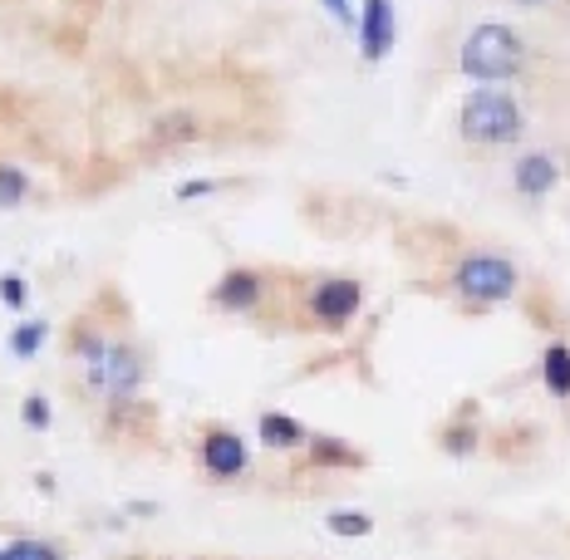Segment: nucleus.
<instances>
[{
	"instance_id": "1",
	"label": "nucleus",
	"mask_w": 570,
	"mask_h": 560,
	"mask_svg": "<svg viewBox=\"0 0 570 560\" xmlns=\"http://www.w3.org/2000/svg\"><path fill=\"white\" fill-rule=\"evenodd\" d=\"M458 134L472 148H517L527 138V109L512 85H472L458 109Z\"/></svg>"
},
{
	"instance_id": "2",
	"label": "nucleus",
	"mask_w": 570,
	"mask_h": 560,
	"mask_svg": "<svg viewBox=\"0 0 570 560\" xmlns=\"http://www.w3.org/2000/svg\"><path fill=\"white\" fill-rule=\"evenodd\" d=\"M527 65H531L527 40H521V30L507 26V20H482V26H472L458 50V69L472 85H512V79L527 75Z\"/></svg>"
},
{
	"instance_id": "3",
	"label": "nucleus",
	"mask_w": 570,
	"mask_h": 560,
	"mask_svg": "<svg viewBox=\"0 0 570 560\" xmlns=\"http://www.w3.org/2000/svg\"><path fill=\"white\" fill-rule=\"evenodd\" d=\"M517 291H521V271H517V261L502 252H468L453 266V295L472 310L507 305Z\"/></svg>"
},
{
	"instance_id": "4",
	"label": "nucleus",
	"mask_w": 570,
	"mask_h": 560,
	"mask_svg": "<svg viewBox=\"0 0 570 560\" xmlns=\"http://www.w3.org/2000/svg\"><path fill=\"white\" fill-rule=\"evenodd\" d=\"M85 379H89V389L104 393L109 403H134L138 389L148 384V354H142V344L114 335L109 354H104V364L94 369V374H85Z\"/></svg>"
},
{
	"instance_id": "5",
	"label": "nucleus",
	"mask_w": 570,
	"mask_h": 560,
	"mask_svg": "<svg viewBox=\"0 0 570 560\" xmlns=\"http://www.w3.org/2000/svg\"><path fill=\"white\" fill-rule=\"evenodd\" d=\"M360 310H364V285L354 276H320L311 291H305V315H311L320 330H344Z\"/></svg>"
},
{
	"instance_id": "6",
	"label": "nucleus",
	"mask_w": 570,
	"mask_h": 560,
	"mask_svg": "<svg viewBox=\"0 0 570 560\" xmlns=\"http://www.w3.org/2000/svg\"><path fill=\"white\" fill-rule=\"evenodd\" d=\"M354 40H360L364 65H384L399 45V6L394 0H360L354 16Z\"/></svg>"
},
{
	"instance_id": "7",
	"label": "nucleus",
	"mask_w": 570,
	"mask_h": 560,
	"mask_svg": "<svg viewBox=\"0 0 570 560\" xmlns=\"http://www.w3.org/2000/svg\"><path fill=\"white\" fill-rule=\"evenodd\" d=\"M197 462L207 477H222V482H232V477H242L252 468V452H246L242 433H232V428H207L197 443Z\"/></svg>"
},
{
	"instance_id": "8",
	"label": "nucleus",
	"mask_w": 570,
	"mask_h": 560,
	"mask_svg": "<svg viewBox=\"0 0 570 560\" xmlns=\"http://www.w3.org/2000/svg\"><path fill=\"white\" fill-rule=\"evenodd\" d=\"M561 177H566V168L551 148H531L512 163V193L527 197V202H546L556 187H561Z\"/></svg>"
},
{
	"instance_id": "9",
	"label": "nucleus",
	"mask_w": 570,
	"mask_h": 560,
	"mask_svg": "<svg viewBox=\"0 0 570 560\" xmlns=\"http://www.w3.org/2000/svg\"><path fill=\"white\" fill-rule=\"evenodd\" d=\"M207 301L217 305V310H227V315H252V310L266 301V271H256V266H232V271H222Z\"/></svg>"
},
{
	"instance_id": "10",
	"label": "nucleus",
	"mask_w": 570,
	"mask_h": 560,
	"mask_svg": "<svg viewBox=\"0 0 570 560\" xmlns=\"http://www.w3.org/2000/svg\"><path fill=\"white\" fill-rule=\"evenodd\" d=\"M256 433L271 452H295V448L311 443V428H305L301 419H291V413H261Z\"/></svg>"
},
{
	"instance_id": "11",
	"label": "nucleus",
	"mask_w": 570,
	"mask_h": 560,
	"mask_svg": "<svg viewBox=\"0 0 570 560\" xmlns=\"http://www.w3.org/2000/svg\"><path fill=\"white\" fill-rule=\"evenodd\" d=\"M541 384L551 399H570V344L551 340L541 350Z\"/></svg>"
},
{
	"instance_id": "12",
	"label": "nucleus",
	"mask_w": 570,
	"mask_h": 560,
	"mask_svg": "<svg viewBox=\"0 0 570 560\" xmlns=\"http://www.w3.org/2000/svg\"><path fill=\"white\" fill-rule=\"evenodd\" d=\"M305 448H311V462H320V468H360V452H354L350 443H340V438H315L311 433V443H305Z\"/></svg>"
},
{
	"instance_id": "13",
	"label": "nucleus",
	"mask_w": 570,
	"mask_h": 560,
	"mask_svg": "<svg viewBox=\"0 0 570 560\" xmlns=\"http://www.w3.org/2000/svg\"><path fill=\"white\" fill-rule=\"evenodd\" d=\"M30 193H35L30 173H26V168H16V163H0V207H6V212L26 207Z\"/></svg>"
},
{
	"instance_id": "14",
	"label": "nucleus",
	"mask_w": 570,
	"mask_h": 560,
	"mask_svg": "<svg viewBox=\"0 0 570 560\" xmlns=\"http://www.w3.org/2000/svg\"><path fill=\"white\" fill-rule=\"evenodd\" d=\"M45 340H50V325H45V320H26V325L10 330V354H16V360H35V354L45 350Z\"/></svg>"
},
{
	"instance_id": "15",
	"label": "nucleus",
	"mask_w": 570,
	"mask_h": 560,
	"mask_svg": "<svg viewBox=\"0 0 570 560\" xmlns=\"http://www.w3.org/2000/svg\"><path fill=\"white\" fill-rule=\"evenodd\" d=\"M325 527L330 536H344V541H364L374 531V517H364V511H330Z\"/></svg>"
},
{
	"instance_id": "16",
	"label": "nucleus",
	"mask_w": 570,
	"mask_h": 560,
	"mask_svg": "<svg viewBox=\"0 0 570 560\" xmlns=\"http://www.w3.org/2000/svg\"><path fill=\"white\" fill-rule=\"evenodd\" d=\"M187 138H197V118L193 114H173V118H163V124L153 128V143H158V148H168V143H187Z\"/></svg>"
},
{
	"instance_id": "17",
	"label": "nucleus",
	"mask_w": 570,
	"mask_h": 560,
	"mask_svg": "<svg viewBox=\"0 0 570 560\" xmlns=\"http://www.w3.org/2000/svg\"><path fill=\"white\" fill-rule=\"evenodd\" d=\"M6 560H69V556L59 551L55 541H35V536H26V541H10Z\"/></svg>"
},
{
	"instance_id": "18",
	"label": "nucleus",
	"mask_w": 570,
	"mask_h": 560,
	"mask_svg": "<svg viewBox=\"0 0 570 560\" xmlns=\"http://www.w3.org/2000/svg\"><path fill=\"white\" fill-rule=\"evenodd\" d=\"M0 305H6V310H26L30 305L26 276H16V271H6V276H0Z\"/></svg>"
},
{
	"instance_id": "19",
	"label": "nucleus",
	"mask_w": 570,
	"mask_h": 560,
	"mask_svg": "<svg viewBox=\"0 0 570 560\" xmlns=\"http://www.w3.org/2000/svg\"><path fill=\"white\" fill-rule=\"evenodd\" d=\"M472 448H478V428H472V423H458V428H448V433H443V452H448V458H468Z\"/></svg>"
},
{
	"instance_id": "20",
	"label": "nucleus",
	"mask_w": 570,
	"mask_h": 560,
	"mask_svg": "<svg viewBox=\"0 0 570 560\" xmlns=\"http://www.w3.org/2000/svg\"><path fill=\"white\" fill-rule=\"evenodd\" d=\"M222 193V183H212V177H193V183H177V202H197V197H212Z\"/></svg>"
},
{
	"instance_id": "21",
	"label": "nucleus",
	"mask_w": 570,
	"mask_h": 560,
	"mask_svg": "<svg viewBox=\"0 0 570 560\" xmlns=\"http://www.w3.org/2000/svg\"><path fill=\"white\" fill-rule=\"evenodd\" d=\"M20 413H26V423H30V428H50V399H45V393H30L26 409H20Z\"/></svg>"
},
{
	"instance_id": "22",
	"label": "nucleus",
	"mask_w": 570,
	"mask_h": 560,
	"mask_svg": "<svg viewBox=\"0 0 570 560\" xmlns=\"http://www.w3.org/2000/svg\"><path fill=\"white\" fill-rule=\"evenodd\" d=\"M512 6H521V10H546V6H556V0H512Z\"/></svg>"
},
{
	"instance_id": "23",
	"label": "nucleus",
	"mask_w": 570,
	"mask_h": 560,
	"mask_svg": "<svg viewBox=\"0 0 570 560\" xmlns=\"http://www.w3.org/2000/svg\"><path fill=\"white\" fill-rule=\"evenodd\" d=\"M0 560H6V551H0Z\"/></svg>"
}]
</instances>
